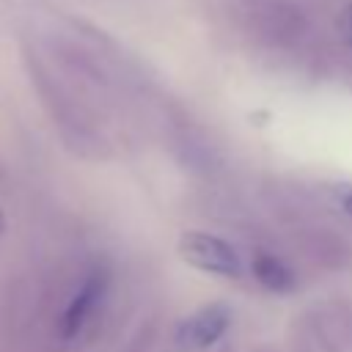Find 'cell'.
Returning <instances> with one entry per match:
<instances>
[{"label": "cell", "mask_w": 352, "mask_h": 352, "mask_svg": "<svg viewBox=\"0 0 352 352\" xmlns=\"http://www.w3.org/2000/svg\"><path fill=\"white\" fill-rule=\"evenodd\" d=\"M6 231V212H3V204H0V234Z\"/></svg>", "instance_id": "7"}, {"label": "cell", "mask_w": 352, "mask_h": 352, "mask_svg": "<svg viewBox=\"0 0 352 352\" xmlns=\"http://www.w3.org/2000/svg\"><path fill=\"white\" fill-rule=\"evenodd\" d=\"M176 253L179 258L206 275H217V278H239L242 275V256L239 250L209 231H184L176 242Z\"/></svg>", "instance_id": "1"}, {"label": "cell", "mask_w": 352, "mask_h": 352, "mask_svg": "<svg viewBox=\"0 0 352 352\" xmlns=\"http://www.w3.org/2000/svg\"><path fill=\"white\" fill-rule=\"evenodd\" d=\"M250 272H253L256 283L272 294H289L297 289L294 270L272 250H256L250 258Z\"/></svg>", "instance_id": "4"}, {"label": "cell", "mask_w": 352, "mask_h": 352, "mask_svg": "<svg viewBox=\"0 0 352 352\" xmlns=\"http://www.w3.org/2000/svg\"><path fill=\"white\" fill-rule=\"evenodd\" d=\"M338 206L344 209L346 217H352V187H341L338 190Z\"/></svg>", "instance_id": "5"}, {"label": "cell", "mask_w": 352, "mask_h": 352, "mask_svg": "<svg viewBox=\"0 0 352 352\" xmlns=\"http://www.w3.org/2000/svg\"><path fill=\"white\" fill-rule=\"evenodd\" d=\"M341 30H344V36H346V41L352 44V6H346V11H344V16H341Z\"/></svg>", "instance_id": "6"}, {"label": "cell", "mask_w": 352, "mask_h": 352, "mask_svg": "<svg viewBox=\"0 0 352 352\" xmlns=\"http://www.w3.org/2000/svg\"><path fill=\"white\" fill-rule=\"evenodd\" d=\"M231 327V308L226 302H209L184 316L176 327V341L182 349H209Z\"/></svg>", "instance_id": "3"}, {"label": "cell", "mask_w": 352, "mask_h": 352, "mask_svg": "<svg viewBox=\"0 0 352 352\" xmlns=\"http://www.w3.org/2000/svg\"><path fill=\"white\" fill-rule=\"evenodd\" d=\"M107 286H110V278H107V272L99 270V267L91 270V272L82 278V283H80L77 292L69 297V302H66V308H63V314H60V336H63L66 341H74V338L91 324V319L96 316L102 300L107 297Z\"/></svg>", "instance_id": "2"}]
</instances>
